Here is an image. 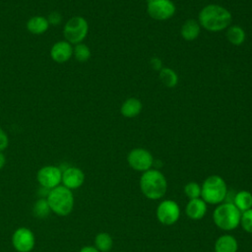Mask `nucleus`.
<instances>
[{"instance_id": "13", "label": "nucleus", "mask_w": 252, "mask_h": 252, "mask_svg": "<svg viewBox=\"0 0 252 252\" xmlns=\"http://www.w3.org/2000/svg\"><path fill=\"white\" fill-rule=\"evenodd\" d=\"M73 56V45L67 40H59L50 48V57L57 63H65Z\"/></svg>"}, {"instance_id": "27", "label": "nucleus", "mask_w": 252, "mask_h": 252, "mask_svg": "<svg viewBox=\"0 0 252 252\" xmlns=\"http://www.w3.org/2000/svg\"><path fill=\"white\" fill-rule=\"evenodd\" d=\"M47 21L49 23V25H53V26H57L61 23L62 21V17L61 14L58 12H51L48 17H47Z\"/></svg>"}, {"instance_id": "30", "label": "nucleus", "mask_w": 252, "mask_h": 252, "mask_svg": "<svg viewBox=\"0 0 252 252\" xmlns=\"http://www.w3.org/2000/svg\"><path fill=\"white\" fill-rule=\"evenodd\" d=\"M79 252H99L94 246H84Z\"/></svg>"}, {"instance_id": "12", "label": "nucleus", "mask_w": 252, "mask_h": 252, "mask_svg": "<svg viewBox=\"0 0 252 252\" xmlns=\"http://www.w3.org/2000/svg\"><path fill=\"white\" fill-rule=\"evenodd\" d=\"M85 181V174L83 170L76 166H69L62 170V184L66 188L72 190L77 189L83 185Z\"/></svg>"}, {"instance_id": "17", "label": "nucleus", "mask_w": 252, "mask_h": 252, "mask_svg": "<svg viewBox=\"0 0 252 252\" xmlns=\"http://www.w3.org/2000/svg\"><path fill=\"white\" fill-rule=\"evenodd\" d=\"M237 241L229 234L220 236L215 243V252H236Z\"/></svg>"}, {"instance_id": "6", "label": "nucleus", "mask_w": 252, "mask_h": 252, "mask_svg": "<svg viewBox=\"0 0 252 252\" xmlns=\"http://www.w3.org/2000/svg\"><path fill=\"white\" fill-rule=\"evenodd\" d=\"M89 32V24L84 17L75 16L70 18L64 25L63 34L65 40L73 44L81 43Z\"/></svg>"}, {"instance_id": "26", "label": "nucleus", "mask_w": 252, "mask_h": 252, "mask_svg": "<svg viewBox=\"0 0 252 252\" xmlns=\"http://www.w3.org/2000/svg\"><path fill=\"white\" fill-rule=\"evenodd\" d=\"M240 223L245 231L252 233V208L242 212Z\"/></svg>"}, {"instance_id": "23", "label": "nucleus", "mask_w": 252, "mask_h": 252, "mask_svg": "<svg viewBox=\"0 0 252 252\" xmlns=\"http://www.w3.org/2000/svg\"><path fill=\"white\" fill-rule=\"evenodd\" d=\"M73 56L79 62H86L91 57V49L85 43H78L75 44L73 47Z\"/></svg>"}, {"instance_id": "4", "label": "nucleus", "mask_w": 252, "mask_h": 252, "mask_svg": "<svg viewBox=\"0 0 252 252\" xmlns=\"http://www.w3.org/2000/svg\"><path fill=\"white\" fill-rule=\"evenodd\" d=\"M241 213L232 203H224L216 208L213 219L218 227L223 230H231L240 223Z\"/></svg>"}, {"instance_id": "19", "label": "nucleus", "mask_w": 252, "mask_h": 252, "mask_svg": "<svg viewBox=\"0 0 252 252\" xmlns=\"http://www.w3.org/2000/svg\"><path fill=\"white\" fill-rule=\"evenodd\" d=\"M226 38L232 45H241L245 40V32L239 26H230L226 31Z\"/></svg>"}, {"instance_id": "22", "label": "nucleus", "mask_w": 252, "mask_h": 252, "mask_svg": "<svg viewBox=\"0 0 252 252\" xmlns=\"http://www.w3.org/2000/svg\"><path fill=\"white\" fill-rule=\"evenodd\" d=\"M112 244L113 240L106 232H100L94 238V247L99 252H108L112 248Z\"/></svg>"}, {"instance_id": "31", "label": "nucleus", "mask_w": 252, "mask_h": 252, "mask_svg": "<svg viewBox=\"0 0 252 252\" xmlns=\"http://www.w3.org/2000/svg\"><path fill=\"white\" fill-rule=\"evenodd\" d=\"M6 164V158L2 152H0V169H2Z\"/></svg>"}, {"instance_id": "29", "label": "nucleus", "mask_w": 252, "mask_h": 252, "mask_svg": "<svg viewBox=\"0 0 252 252\" xmlns=\"http://www.w3.org/2000/svg\"><path fill=\"white\" fill-rule=\"evenodd\" d=\"M151 65H152V67L153 68H155L156 70H160L162 67H161V61L158 59V58H156V57H154V58H152L151 59Z\"/></svg>"}, {"instance_id": "1", "label": "nucleus", "mask_w": 252, "mask_h": 252, "mask_svg": "<svg viewBox=\"0 0 252 252\" xmlns=\"http://www.w3.org/2000/svg\"><path fill=\"white\" fill-rule=\"evenodd\" d=\"M230 12L222 6L210 4L204 7L199 13V23L202 28L209 32H220L231 23Z\"/></svg>"}, {"instance_id": "20", "label": "nucleus", "mask_w": 252, "mask_h": 252, "mask_svg": "<svg viewBox=\"0 0 252 252\" xmlns=\"http://www.w3.org/2000/svg\"><path fill=\"white\" fill-rule=\"evenodd\" d=\"M235 207L240 211L244 212L252 208V194L248 191H240L234 197Z\"/></svg>"}, {"instance_id": "15", "label": "nucleus", "mask_w": 252, "mask_h": 252, "mask_svg": "<svg viewBox=\"0 0 252 252\" xmlns=\"http://www.w3.org/2000/svg\"><path fill=\"white\" fill-rule=\"evenodd\" d=\"M47 18L43 16H33L27 22V30L32 34H42L49 28Z\"/></svg>"}, {"instance_id": "28", "label": "nucleus", "mask_w": 252, "mask_h": 252, "mask_svg": "<svg viewBox=\"0 0 252 252\" xmlns=\"http://www.w3.org/2000/svg\"><path fill=\"white\" fill-rule=\"evenodd\" d=\"M9 145V138L7 133L0 127V152H3L7 149Z\"/></svg>"}, {"instance_id": "8", "label": "nucleus", "mask_w": 252, "mask_h": 252, "mask_svg": "<svg viewBox=\"0 0 252 252\" xmlns=\"http://www.w3.org/2000/svg\"><path fill=\"white\" fill-rule=\"evenodd\" d=\"M36 180L42 188L51 190L60 185L62 169L55 165L42 166L36 173Z\"/></svg>"}, {"instance_id": "10", "label": "nucleus", "mask_w": 252, "mask_h": 252, "mask_svg": "<svg viewBox=\"0 0 252 252\" xmlns=\"http://www.w3.org/2000/svg\"><path fill=\"white\" fill-rule=\"evenodd\" d=\"M127 161L129 165L138 171H147L154 163V158L152 154L142 148L133 149L127 156Z\"/></svg>"}, {"instance_id": "18", "label": "nucleus", "mask_w": 252, "mask_h": 252, "mask_svg": "<svg viewBox=\"0 0 252 252\" xmlns=\"http://www.w3.org/2000/svg\"><path fill=\"white\" fill-rule=\"evenodd\" d=\"M201 31V26L195 20H187L181 27V35L185 40H194L196 39Z\"/></svg>"}, {"instance_id": "7", "label": "nucleus", "mask_w": 252, "mask_h": 252, "mask_svg": "<svg viewBox=\"0 0 252 252\" xmlns=\"http://www.w3.org/2000/svg\"><path fill=\"white\" fill-rule=\"evenodd\" d=\"M175 10V5L171 0H148L147 11L154 20H168L174 15Z\"/></svg>"}, {"instance_id": "16", "label": "nucleus", "mask_w": 252, "mask_h": 252, "mask_svg": "<svg viewBox=\"0 0 252 252\" xmlns=\"http://www.w3.org/2000/svg\"><path fill=\"white\" fill-rule=\"evenodd\" d=\"M142 110V103L136 97L127 98L121 105L120 112L124 117L133 118L139 115Z\"/></svg>"}, {"instance_id": "9", "label": "nucleus", "mask_w": 252, "mask_h": 252, "mask_svg": "<svg viewBox=\"0 0 252 252\" xmlns=\"http://www.w3.org/2000/svg\"><path fill=\"white\" fill-rule=\"evenodd\" d=\"M35 244L33 232L28 227L17 228L12 235V245L18 252H31Z\"/></svg>"}, {"instance_id": "14", "label": "nucleus", "mask_w": 252, "mask_h": 252, "mask_svg": "<svg viewBox=\"0 0 252 252\" xmlns=\"http://www.w3.org/2000/svg\"><path fill=\"white\" fill-rule=\"evenodd\" d=\"M207 212L206 202L200 198L191 199L186 206V214L192 220H201Z\"/></svg>"}, {"instance_id": "25", "label": "nucleus", "mask_w": 252, "mask_h": 252, "mask_svg": "<svg viewBox=\"0 0 252 252\" xmlns=\"http://www.w3.org/2000/svg\"><path fill=\"white\" fill-rule=\"evenodd\" d=\"M184 192L190 200L197 199L201 196V187L196 182H189L185 185Z\"/></svg>"}, {"instance_id": "11", "label": "nucleus", "mask_w": 252, "mask_h": 252, "mask_svg": "<svg viewBox=\"0 0 252 252\" xmlns=\"http://www.w3.org/2000/svg\"><path fill=\"white\" fill-rule=\"evenodd\" d=\"M180 216V209L176 202L172 200L162 201L157 209L158 220L166 225L176 222Z\"/></svg>"}, {"instance_id": "3", "label": "nucleus", "mask_w": 252, "mask_h": 252, "mask_svg": "<svg viewBox=\"0 0 252 252\" xmlns=\"http://www.w3.org/2000/svg\"><path fill=\"white\" fill-rule=\"evenodd\" d=\"M51 212L60 217L70 215L74 208V196L70 189L59 185L48 191L46 198Z\"/></svg>"}, {"instance_id": "21", "label": "nucleus", "mask_w": 252, "mask_h": 252, "mask_svg": "<svg viewBox=\"0 0 252 252\" xmlns=\"http://www.w3.org/2000/svg\"><path fill=\"white\" fill-rule=\"evenodd\" d=\"M159 80L167 88H173L178 83L177 74L170 68H161L159 70Z\"/></svg>"}, {"instance_id": "24", "label": "nucleus", "mask_w": 252, "mask_h": 252, "mask_svg": "<svg viewBox=\"0 0 252 252\" xmlns=\"http://www.w3.org/2000/svg\"><path fill=\"white\" fill-rule=\"evenodd\" d=\"M32 210H33L34 216L39 218V219L46 218L50 214V212H51L49 204H48V202H47V200L45 198L38 199L34 203Z\"/></svg>"}, {"instance_id": "2", "label": "nucleus", "mask_w": 252, "mask_h": 252, "mask_svg": "<svg viewBox=\"0 0 252 252\" xmlns=\"http://www.w3.org/2000/svg\"><path fill=\"white\" fill-rule=\"evenodd\" d=\"M140 187L143 194L152 200L161 198L167 188L164 175L157 169H149L144 171L140 179Z\"/></svg>"}, {"instance_id": "5", "label": "nucleus", "mask_w": 252, "mask_h": 252, "mask_svg": "<svg viewBox=\"0 0 252 252\" xmlns=\"http://www.w3.org/2000/svg\"><path fill=\"white\" fill-rule=\"evenodd\" d=\"M201 196L206 203L219 204L225 199L226 184L219 175L209 176L201 187Z\"/></svg>"}]
</instances>
